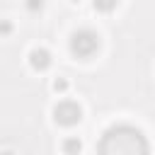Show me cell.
<instances>
[{"label":"cell","instance_id":"cell-1","mask_svg":"<svg viewBox=\"0 0 155 155\" xmlns=\"http://www.w3.org/2000/svg\"><path fill=\"white\" fill-rule=\"evenodd\" d=\"M82 119V107L73 99H61L58 104H53V121L63 124V126H73Z\"/></svg>","mask_w":155,"mask_h":155},{"label":"cell","instance_id":"cell-2","mask_svg":"<svg viewBox=\"0 0 155 155\" xmlns=\"http://www.w3.org/2000/svg\"><path fill=\"white\" fill-rule=\"evenodd\" d=\"M27 61H29L31 70H39V73H44V70L51 65L53 56H51V51H48L46 46H31V48H29V53H27Z\"/></svg>","mask_w":155,"mask_h":155},{"label":"cell","instance_id":"cell-3","mask_svg":"<svg viewBox=\"0 0 155 155\" xmlns=\"http://www.w3.org/2000/svg\"><path fill=\"white\" fill-rule=\"evenodd\" d=\"M61 150H63L65 155H80V150H82L80 136H65V138L61 140Z\"/></svg>","mask_w":155,"mask_h":155},{"label":"cell","instance_id":"cell-4","mask_svg":"<svg viewBox=\"0 0 155 155\" xmlns=\"http://www.w3.org/2000/svg\"><path fill=\"white\" fill-rule=\"evenodd\" d=\"M51 90H53L56 94H65V92L70 90V82H68V78H65V75H56V78L51 80Z\"/></svg>","mask_w":155,"mask_h":155},{"label":"cell","instance_id":"cell-5","mask_svg":"<svg viewBox=\"0 0 155 155\" xmlns=\"http://www.w3.org/2000/svg\"><path fill=\"white\" fill-rule=\"evenodd\" d=\"M10 31H12V22H10V19H2V22H0V34L7 36Z\"/></svg>","mask_w":155,"mask_h":155},{"label":"cell","instance_id":"cell-6","mask_svg":"<svg viewBox=\"0 0 155 155\" xmlns=\"http://www.w3.org/2000/svg\"><path fill=\"white\" fill-rule=\"evenodd\" d=\"M27 7H29V10H41L44 5H41V2H27Z\"/></svg>","mask_w":155,"mask_h":155},{"label":"cell","instance_id":"cell-7","mask_svg":"<svg viewBox=\"0 0 155 155\" xmlns=\"http://www.w3.org/2000/svg\"><path fill=\"white\" fill-rule=\"evenodd\" d=\"M2 155H15V150H10V148H7V150H2Z\"/></svg>","mask_w":155,"mask_h":155}]
</instances>
